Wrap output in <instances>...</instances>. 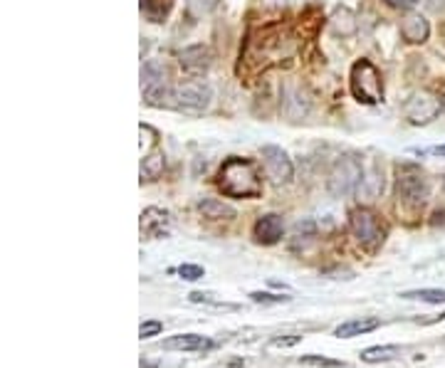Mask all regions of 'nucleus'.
I'll return each mask as SVG.
<instances>
[{"instance_id": "cd10ccee", "label": "nucleus", "mask_w": 445, "mask_h": 368, "mask_svg": "<svg viewBox=\"0 0 445 368\" xmlns=\"http://www.w3.org/2000/svg\"><path fill=\"white\" fill-rule=\"evenodd\" d=\"M299 341H302V336L299 334H284V336H272L270 346L272 349H292V346H297Z\"/></svg>"}, {"instance_id": "6e6552de", "label": "nucleus", "mask_w": 445, "mask_h": 368, "mask_svg": "<svg viewBox=\"0 0 445 368\" xmlns=\"http://www.w3.org/2000/svg\"><path fill=\"white\" fill-rule=\"evenodd\" d=\"M260 156H262V166H265L267 178H270L272 183L282 185V183H289V180H292L294 166H292V158L287 156V151H284V148L267 144V146H262Z\"/></svg>"}, {"instance_id": "0eeeda50", "label": "nucleus", "mask_w": 445, "mask_h": 368, "mask_svg": "<svg viewBox=\"0 0 445 368\" xmlns=\"http://www.w3.org/2000/svg\"><path fill=\"white\" fill-rule=\"evenodd\" d=\"M443 109V99L441 97H436L433 92H413L411 99L406 102V107H403V114H406V119L411 124H416V126H426V124H431L433 119H438V114H441Z\"/></svg>"}, {"instance_id": "a878e982", "label": "nucleus", "mask_w": 445, "mask_h": 368, "mask_svg": "<svg viewBox=\"0 0 445 368\" xmlns=\"http://www.w3.org/2000/svg\"><path fill=\"white\" fill-rule=\"evenodd\" d=\"M215 5H218V0H188L186 8H188L191 18H203V15H208Z\"/></svg>"}, {"instance_id": "473e14b6", "label": "nucleus", "mask_w": 445, "mask_h": 368, "mask_svg": "<svg viewBox=\"0 0 445 368\" xmlns=\"http://www.w3.org/2000/svg\"><path fill=\"white\" fill-rule=\"evenodd\" d=\"M386 3H389L391 8H398V10H411L418 0H386Z\"/></svg>"}, {"instance_id": "9b49d317", "label": "nucleus", "mask_w": 445, "mask_h": 368, "mask_svg": "<svg viewBox=\"0 0 445 368\" xmlns=\"http://www.w3.org/2000/svg\"><path fill=\"white\" fill-rule=\"evenodd\" d=\"M401 35L406 43L423 45L428 40V35H431V25H428V20L421 13H408L401 23Z\"/></svg>"}, {"instance_id": "72a5a7b5", "label": "nucleus", "mask_w": 445, "mask_h": 368, "mask_svg": "<svg viewBox=\"0 0 445 368\" xmlns=\"http://www.w3.org/2000/svg\"><path fill=\"white\" fill-rule=\"evenodd\" d=\"M441 35H443V40H445V23H443V28H441Z\"/></svg>"}, {"instance_id": "393cba45", "label": "nucleus", "mask_w": 445, "mask_h": 368, "mask_svg": "<svg viewBox=\"0 0 445 368\" xmlns=\"http://www.w3.org/2000/svg\"><path fill=\"white\" fill-rule=\"evenodd\" d=\"M188 299L193 304H208V307H215V309H237L235 304L220 302V299H215L213 294H205V292H191Z\"/></svg>"}, {"instance_id": "aec40b11", "label": "nucleus", "mask_w": 445, "mask_h": 368, "mask_svg": "<svg viewBox=\"0 0 445 368\" xmlns=\"http://www.w3.org/2000/svg\"><path fill=\"white\" fill-rule=\"evenodd\" d=\"M332 28L336 35H341V38H349V35L356 33V18L354 13H351L349 8H336L334 15H332Z\"/></svg>"}, {"instance_id": "f8f14e48", "label": "nucleus", "mask_w": 445, "mask_h": 368, "mask_svg": "<svg viewBox=\"0 0 445 368\" xmlns=\"http://www.w3.org/2000/svg\"><path fill=\"white\" fill-rule=\"evenodd\" d=\"M381 193H384V173L374 166V168L364 171V178L356 185V198L359 203H374Z\"/></svg>"}, {"instance_id": "4be33fe9", "label": "nucleus", "mask_w": 445, "mask_h": 368, "mask_svg": "<svg viewBox=\"0 0 445 368\" xmlns=\"http://www.w3.org/2000/svg\"><path fill=\"white\" fill-rule=\"evenodd\" d=\"M161 82H166V67L156 60H149L141 67V92L154 85H161Z\"/></svg>"}, {"instance_id": "2f4dec72", "label": "nucleus", "mask_w": 445, "mask_h": 368, "mask_svg": "<svg viewBox=\"0 0 445 368\" xmlns=\"http://www.w3.org/2000/svg\"><path fill=\"white\" fill-rule=\"evenodd\" d=\"M411 153H416V156H445V144L443 146H433V148H411Z\"/></svg>"}, {"instance_id": "39448f33", "label": "nucleus", "mask_w": 445, "mask_h": 368, "mask_svg": "<svg viewBox=\"0 0 445 368\" xmlns=\"http://www.w3.org/2000/svg\"><path fill=\"white\" fill-rule=\"evenodd\" d=\"M349 227L366 250H376L386 237V227L381 225L374 212L366 208H354L349 212Z\"/></svg>"}, {"instance_id": "9d476101", "label": "nucleus", "mask_w": 445, "mask_h": 368, "mask_svg": "<svg viewBox=\"0 0 445 368\" xmlns=\"http://www.w3.org/2000/svg\"><path fill=\"white\" fill-rule=\"evenodd\" d=\"M178 62L188 75H203L210 67V53L203 45H191L178 55Z\"/></svg>"}, {"instance_id": "bb28decb", "label": "nucleus", "mask_w": 445, "mask_h": 368, "mask_svg": "<svg viewBox=\"0 0 445 368\" xmlns=\"http://www.w3.org/2000/svg\"><path fill=\"white\" fill-rule=\"evenodd\" d=\"M250 299L255 304H265V307H272V304H287L292 297H284V294H272V292H250Z\"/></svg>"}, {"instance_id": "f03ea898", "label": "nucleus", "mask_w": 445, "mask_h": 368, "mask_svg": "<svg viewBox=\"0 0 445 368\" xmlns=\"http://www.w3.org/2000/svg\"><path fill=\"white\" fill-rule=\"evenodd\" d=\"M396 198L398 205L411 212L423 210V205L428 203V195H431V185H428V178L418 166L413 163H403L398 166L396 171Z\"/></svg>"}, {"instance_id": "2eb2a0df", "label": "nucleus", "mask_w": 445, "mask_h": 368, "mask_svg": "<svg viewBox=\"0 0 445 368\" xmlns=\"http://www.w3.org/2000/svg\"><path fill=\"white\" fill-rule=\"evenodd\" d=\"M379 326H381V319H376V316H361V319H351V321L339 324L334 329V336H339V339H354V336L369 334V331L379 329Z\"/></svg>"}, {"instance_id": "7ed1b4c3", "label": "nucleus", "mask_w": 445, "mask_h": 368, "mask_svg": "<svg viewBox=\"0 0 445 368\" xmlns=\"http://www.w3.org/2000/svg\"><path fill=\"white\" fill-rule=\"evenodd\" d=\"M349 87L351 94L361 102V104H379L384 99V80H381V72L371 65L369 60L354 62L349 75Z\"/></svg>"}, {"instance_id": "6ab92c4d", "label": "nucleus", "mask_w": 445, "mask_h": 368, "mask_svg": "<svg viewBox=\"0 0 445 368\" xmlns=\"http://www.w3.org/2000/svg\"><path fill=\"white\" fill-rule=\"evenodd\" d=\"M309 112V99L302 94L299 90H289L287 92V99H284V114H287L292 121H297V119L307 117Z\"/></svg>"}, {"instance_id": "5701e85b", "label": "nucleus", "mask_w": 445, "mask_h": 368, "mask_svg": "<svg viewBox=\"0 0 445 368\" xmlns=\"http://www.w3.org/2000/svg\"><path fill=\"white\" fill-rule=\"evenodd\" d=\"M401 299L426 302V304H445V289H411V292H403Z\"/></svg>"}, {"instance_id": "423d86ee", "label": "nucleus", "mask_w": 445, "mask_h": 368, "mask_svg": "<svg viewBox=\"0 0 445 368\" xmlns=\"http://www.w3.org/2000/svg\"><path fill=\"white\" fill-rule=\"evenodd\" d=\"M213 99V90L205 82L198 80H186L173 87V109H183V112H203Z\"/></svg>"}, {"instance_id": "f3484780", "label": "nucleus", "mask_w": 445, "mask_h": 368, "mask_svg": "<svg viewBox=\"0 0 445 368\" xmlns=\"http://www.w3.org/2000/svg\"><path fill=\"white\" fill-rule=\"evenodd\" d=\"M401 359V349L398 346H371V349L361 351V361L364 364H386V361Z\"/></svg>"}, {"instance_id": "412c9836", "label": "nucleus", "mask_w": 445, "mask_h": 368, "mask_svg": "<svg viewBox=\"0 0 445 368\" xmlns=\"http://www.w3.org/2000/svg\"><path fill=\"white\" fill-rule=\"evenodd\" d=\"M171 8H173V0H141V13L151 23H163L168 18Z\"/></svg>"}, {"instance_id": "dca6fc26", "label": "nucleus", "mask_w": 445, "mask_h": 368, "mask_svg": "<svg viewBox=\"0 0 445 368\" xmlns=\"http://www.w3.org/2000/svg\"><path fill=\"white\" fill-rule=\"evenodd\" d=\"M198 210L203 212V217H208V220H230V217H235V210H232L230 205L215 198H203L198 203Z\"/></svg>"}, {"instance_id": "f257e3e1", "label": "nucleus", "mask_w": 445, "mask_h": 368, "mask_svg": "<svg viewBox=\"0 0 445 368\" xmlns=\"http://www.w3.org/2000/svg\"><path fill=\"white\" fill-rule=\"evenodd\" d=\"M218 188L230 198H257L262 193V180L252 161L232 156L220 166Z\"/></svg>"}, {"instance_id": "4468645a", "label": "nucleus", "mask_w": 445, "mask_h": 368, "mask_svg": "<svg viewBox=\"0 0 445 368\" xmlns=\"http://www.w3.org/2000/svg\"><path fill=\"white\" fill-rule=\"evenodd\" d=\"M210 346H213V341L200 334H178L163 341V349L168 351H205Z\"/></svg>"}, {"instance_id": "1a4fd4ad", "label": "nucleus", "mask_w": 445, "mask_h": 368, "mask_svg": "<svg viewBox=\"0 0 445 368\" xmlns=\"http://www.w3.org/2000/svg\"><path fill=\"white\" fill-rule=\"evenodd\" d=\"M282 232H284V222L275 212H267V215L257 217L255 225H252V237L260 245H275V242L282 240Z\"/></svg>"}, {"instance_id": "7c9ffc66", "label": "nucleus", "mask_w": 445, "mask_h": 368, "mask_svg": "<svg viewBox=\"0 0 445 368\" xmlns=\"http://www.w3.org/2000/svg\"><path fill=\"white\" fill-rule=\"evenodd\" d=\"M257 5H260L265 13H279V10L287 8V0H257Z\"/></svg>"}, {"instance_id": "a211bd4d", "label": "nucleus", "mask_w": 445, "mask_h": 368, "mask_svg": "<svg viewBox=\"0 0 445 368\" xmlns=\"http://www.w3.org/2000/svg\"><path fill=\"white\" fill-rule=\"evenodd\" d=\"M163 168H166V156H163L161 151H151L149 156L141 158V183L144 180H156L159 175L163 173Z\"/></svg>"}, {"instance_id": "ddd939ff", "label": "nucleus", "mask_w": 445, "mask_h": 368, "mask_svg": "<svg viewBox=\"0 0 445 368\" xmlns=\"http://www.w3.org/2000/svg\"><path fill=\"white\" fill-rule=\"evenodd\" d=\"M168 212L161 208H146L141 212V232L149 237H166Z\"/></svg>"}, {"instance_id": "c85d7f7f", "label": "nucleus", "mask_w": 445, "mask_h": 368, "mask_svg": "<svg viewBox=\"0 0 445 368\" xmlns=\"http://www.w3.org/2000/svg\"><path fill=\"white\" fill-rule=\"evenodd\" d=\"M161 331H163V324L156 319H149L139 326V336H141V339H151V336H159Z\"/></svg>"}, {"instance_id": "b1692460", "label": "nucleus", "mask_w": 445, "mask_h": 368, "mask_svg": "<svg viewBox=\"0 0 445 368\" xmlns=\"http://www.w3.org/2000/svg\"><path fill=\"white\" fill-rule=\"evenodd\" d=\"M299 366H312V368H344V364H341V361L329 359V356H319V354L299 356Z\"/></svg>"}, {"instance_id": "c756f323", "label": "nucleus", "mask_w": 445, "mask_h": 368, "mask_svg": "<svg viewBox=\"0 0 445 368\" xmlns=\"http://www.w3.org/2000/svg\"><path fill=\"white\" fill-rule=\"evenodd\" d=\"M178 274L183 279H188V282H195V279H200L205 272H203V267H200V264H181Z\"/></svg>"}, {"instance_id": "20e7f679", "label": "nucleus", "mask_w": 445, "mask_h": 368, "mask_svg": "<svg viewBox=\"0 0 445 368\" xmlns=\"http://www.w3.org/2000/svg\"><path fill=\"white\" fill-rule=\"evenodd\" d=\"M364 178V166L356 156H339L334 161L332 171L327 178V190L332 198H344L351 190H356V185Z\"/></svg>"}]
</instances>
